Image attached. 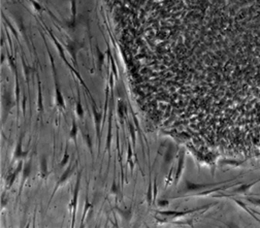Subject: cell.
Listing matches in <instances>:
<instances>
[{
    "label": "cell",
    "mask_w": 260,
    "mask_h": 228,
    "mask_svg": "<svg viewBox=\"0 0 260 228\" xmlns=\"http://www.w3.org/2000/svg\"><path fill=\"white\" fill-rule=\"evenodd\" d=\"M81 179H82V170H80L78 173L77 181H75V189H73V196H72V199H71V201H70V204H69L70 211L72 210L71 227H75V215H77V207H78V194H80V189H81Z\"/></svg>",
    "instance_id": "1"
},
{
    "label": "cell",
    "mask_w": 260,
    "mask_h": 228,
    "mask_svg": "<svg viewBox=\"0 0 260 228\" xmlns=\"http://www.w3.org/2000/svg\"><path fill=\"white\" fill-rule=\"evenodd\" d=\"M77 166H78V160L75 161V163L73 165H69V166H67V168L63 171V173H62L61 176H60V178L58 179V181H57V184H56L55 188H54V191H53L52 195H51L50 202H51V200L53 199V196L55 195V193L58 191V189H59V188L61 187L62 185H64L65 183H66L67 181H68L69 178H71V176H72V173H73V171H75V169L77 168Z\"/></svg>",
    "instance_id": "2"
},
{
    "label": "cell",
    "mask_w": 260,
    "mask_h": 228,
    "mask_svg": "<svg viewBox=\"0 0 260 228\" xmlns=\"http://www.w3.org/2000/svg\"><path fill=\"white\" fill-rule=\"evenodd\" d=\"M23 137H24V133H21V135H20L19 139H18L17 142V146H16L15 152H13V161L24 160L25 158H27V155H28L29 152L24 151L23 150Z\"/></svg>",
    "instance_id": "3"
},
{
    "label": "cell",
    "mask_w": 260,
    "mask_h": 228,
    "mask_svg": "<svg viewBox=\"0 0 260 228\" xmlns=\"http://www.w3.org/2000/svg\"><path fill=\"white\" fill-rule=\"evenodd\" d=\"M31 169H32V160H28L26 163H24L23 170H22V180H21V185H20V190L19 192L21 193L23 191L24 185H25L26 181L30 178L31 176Z\"/></svg>",
    "instance_id": "4"
},
{
    "label": "cell",
    "mask_w": 260,
    "mask_h": 228,
    "mask_svg": "<svg viewBox=\"0 0 260 228\" xmlns=\"http://www.w3.org/2000/svg\"><path fill=\"white\" fill-rule=\"evenodd\" d=\"M184 163H185V151L182 150L179 154V160H178V167H177V171L174 174V183H178L180 180L182 173L184 170Z\"/></svg>",
    "instance_id": "5"
},
{
    "label": "cell",
    "mask_w": 260,
    "mask_h": 228,
    "mask_svg": "<svg viewBox=\"0 0 260 228\" xmlns=\"http://www.w3.org/2000/svg\"><path fill=\"white\" fill-rule=\"evenodd\" d=\"M23 166H24L23 160H19V163H18V166H17V168H16V170L13 171V173L7 178V188H8V189H10V188H12L13 184L15 183L16 179H17L18 174H19L22 170H23Z\"/></svg>",
    "instance_id": "6"
},
{
    "label": "cell",
    "mask_w": 260,
    "mask_h": 228,
    "mask_svg": "<svg viewBox=\"0 0 260 228\" xmlns=\"http://www.w3.org/2000/svg\"><path fill=\"white\" fill-rule=\"evenodd\" d=\"M40 178L44 179V180H46L47 178L49 176V174H50V173H49V168H48V160H47V157L44 155L41 156V158H40Z\"/></svg>",
    "instance_id": "7"
},
{
    "label": "cell",
    "mask_w": 260,
    "mask_h": 228,
    "mask_svg": "<svg viewBox=\"0 0 260 228\" xmlns=\"http://www.w3.org/2000/svg\"><path fill=\"white\" fill-rule=\"evenodd\" d=\"M81 134H82V138L83 140L85 142V144H86V146L88 147L89 151H90V154L91 156L93 157L94 156V153H93V142H92V138H91V135L90 133L88 132V131L84 130V129H81Z\"/></svg>",
    "instance_id": "8"
},
{
    "label": "cell",
    "mask_w": 260,
    "mask_h": 228,
    "mask_svg": "<svg viewBox=\"0 0 260 228\" xmlns=\"http://www.w3.org/2000/svg\"><path fill=\"white\" fill-rule=\"evenodd\" d=\"M78 127L75 123V121L73 120L72 122V126H71L70 132H69V138L75 142V149H78V144H77V137H78Z\"/></svg>",
    "instance_id": "9"
},
{
    "label": "cell",
    "mask_w": 260,
    "mask_h": 228,
    "mask_svg": "<svg viewBox=\"0 0 260 228\" xmlns=\"http://www.w3.org/2000/svg\"><path fill=\"white\" fill-rule=\"evenodd\" d=\"M115 209H116V211H117L118 213H119V215H121V217H122V218L124 219V220L126 221V222H129L130 219H131V216H132V213H131V211H130L129 209L120 210L117 207H116Z\"/></svg>",
    "instance_id": "10"
},
{
    "label": "cell",
    "mask_w": 260,
    "mask_h": 228,
    "mask_svg": "<svg viewBox=\"0 0 260 228\" xmlns=\"http://www.w3.org/2000/svg\"><path fill=\"white\" fill-rule=\"evenodd\" d=\"M127 164L129 165L130 167V173H133V162H132V148H131V145L130 142H128L127 145Z\"/></svg>",
    "instance_id": "11"
},
{
    "label": "cell",
    "mask_w": 260,
    "mask_h": 228,
    "mask_svg": "<svg viewBox=\"0 0 260 228\" xmlns=\"http://www.w3.org/2000/svg\"><path fill=\"white\" fill-rule=\"evenodd\" d=\"M146 200H147L148 204L151 205L154 201V194H153V189H152V182L150 181L149 187H148V191L146 194Z\"/></svg>",
    "instance_id": "12"
},
{
    "label": "cell",
    "mask_w": 260,
    "mask_h": 228,
    "mask_svg": "<svg viewBox=\"0 0 260 228\" xmlns=\"http://www.w3.org/2000/svg\"><path fill=\"white\" fill-rule=\"evenodd\" d=\"M91 204L89 202V198H88V195H86V199H85V207H84V212H83V217H82V221H81V226H84V221L86 219V216H87V213H88L89 209H90Z\"/></svg>",
    "instance_id": "13"
},
{
    "label": "cell",
    "mask_w": 260,
    "mask_h": 228,
    "mask_svg": "<svg viewBox=\"0 0 260 228\" xmlns=\"http://www.w3.org/2000/svg\"><path fill=\"white\" fill-rule=\"evenodd\" d=\"M128 128H129V132H130V136H131V142H132V146L135 147V142H136V136H135V128H134L133 124L131 122L128 123Z\"/></svg>",
    "instance_id": "14"
},
{
    "label": "cell",
    "mask_w": 260,
    "mask_h": 228,
    "mask_svg": "<svg viewBox=\"0 0 260 228\" xmlns=\"http://www.w3.org/2000/svg\"><path fill=\"white\" fill-rule=\"evenodd\" d=\"M69 158H70V156H69V154H68V150H67V147H66V149H65V152H64V156H63V158H62L61 162L59 163V167H60V168H62V167L65 166V165L67 164V162H68V161H69Z\"/></svg>",
    "instance_id": "15"
},
{
    "label": "cell",
    "mask_w": 260,
    "mask_h": 228,
    "mask_svg": "<svg viewBox=\"0 0 260 228\" xmlns=\"http://www.w3.org/2000/svg\"><path fill=\"white\" fill-rule=\"evenodd\" d=\"M172 157H174V150L172 149H168V151H167L166 155H165V158H164V163L166 164V163H169L170 161L172 160Z\"/></svg>",
    "instance_id": "16"
},
{
    "label": "cell",
    "mask_w": 260,
    "mask_h": 228,
    "mask_svg": "<svg viewBox=\"0 0 260 228\" xmlns=\"http://www.w3.org/2000/svg\"><path fill=\"white\" fill-rule=\"evenodd\" d=\"M109 193L113 194V195H117V194L119 193V187H118L117 183H116V181H114L113 182V185H112L111 190H109Z\"/></svg>",
    "instance_id": "17"
},
{
    "label": "cell",
    "mask_w": 260,
    "mask_h": 228,
    "mask_svg": "<svg viewBox=\"0 0 260 228\" xmlns=\"http://www.w3.org/2000/svg\"><path fill=\"white\" fill-rule=\"evenodd\" d=\"M251 186H252V185H246V186H245V185H244V186H242L241 188H239V189L235 190V192H245V191H247V190H248Z\"/></svg>",
    "instance_id": "18"
},
{
    "label": "cell",
    "mask_w": 260,
    "mask_h": 228,
    "mask_svg": "<svg viewBox=\"0 0 260 228\" xmlns=\"http://www.w3.org/2000/svg\"><path fill=\"white\" fill-rule=\"evenodd\" d=\"M168 204V201L167 200H159L158 201V205H160V207H166V205Z\"/></svg>",
    "instance_id": "19"
},
{
    "label": "cell",
    "mask_w": 260,
    "mask_h": 228,
    "mask_svg": "<svg viewBox=\"0 0 260 228\" xmlns=\"http://www.w3.org/2000/svg\"><path fill=\"white\" fill-rule=\"evenodd\" d=\"M254 201L257 203V204H260V200H259V199H256V200H254Z\"/></svg>",
    "instance_id": "20"
}]
</instances>
